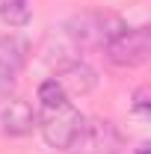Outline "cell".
<instances>
[{
  "label": "cell",
  "mask_w": 151,
  "mask_h": 154,
  "mask_svg": "<svg viewBox=\"0 0 151 154\" xmlns=\"http://www.w3.org/2000/svg\"><path fill=\"white\" fill-rule=\"evenodd\" d=\"M39 128V113L21 98H3L0 101V136L18 139Z\"/></svg>",
  "instance_id": "cell-5"
},
{
  "label": "cell",
  "mask_w": 151,
  "mask_h": 154,
  "mask_svg": "<svg viewBox=\"0 0 151 154\" xmlns=\"http://www.w3.org/2000/svg\"><path fill=\"white\" fill-rule=\"evenodd\" d=\"M36 95H39L42 107H45L48 113H51V110H59V107H65V104H68V95H65V89L59 86L54 77H51V80H45V83H39Z\"/></svg>",
  "instance_id": "cell-9"
},
{
  "label": "cell",
  "mask_w": 151,
  "mask_h": 154,
  "mask_svg": "<svg viewBox=\"0 0 151 154\" xmlns=\"http://www.w3.org/2000/svg\"><path fill=\"white\" fill-rule=\"evenodd\" d=\"M133 113H139L142 119L151 116V92L145 89V86H139V89L133 92Z\"/></svg>",
  "instance_id": "cell-10"
},
{
  "label": "cell",
  "mask_w": 151,
  "mask_h": 154,
  "mask_svg": "<svg viewBox=\"0 0 151 154\" xmlns=\"http://www.w3.org/2000/svg\"><path fill=\"white\" fill-rule=\"evenodd\" d=\"M107 59L119 68H136L142 65L151 54V33L148 27H122L107 45H104Z\"/></svg>",
  "instance_id": "cell-2"
},
{
  "label": "cell",
  "mask_w": 151,
  "mask_h": 154,
  "mask_svg": "<svg viewBox=\"0 0 151 154\" xmlns=\"http://www.w3.org/2000/svg\"><path fill=\"white\" fill-rule=\"evenodd\" d=\"M122 27L125 24L119 18H113V15H104V12H80V15L65 21V36L71 38L77 48H104Z\"/></svg>",
  "instance_id": "cell-1"
},
{
  "label": "cell",
  "mask_w": 151,
  "mask_h": 154,
  "mask_svg": "<svg viewBox=\"0 0 151 154\" xmlns=\"http://www.w3.org/2000/svg\"><path fill=\"white\" fill-rule=\"evenodd\" d=\"M83 122H86V116L77 113V110H71V107L65 104V107L51 110V113L45 116L42 125H39V131H42L45 142H48L51 148H57V151H68V145H71L74 136L80 134Z\"/></svg>",
  "instance_id": "cell-4"
},
{
  "label": "cell",
  "mask_w": 151,
  "mask_h": 154,
  "mask_svg": "<svg viewBox=\"0 0 151 154\" xmlns=\"http://www.w3.org/2000/svg\"><path fill=\"white\" fill-rule=\"evenodd\" d=\"M122 131L107 119H86L74 142L68 145L71 154H119L122 151Z\"/></svg>",
  "instance_id": "cell-3"
},
{
  "label": "cell",
  "mask_w": 151,
  "mask_h": 154,
  "mask_svg": "<svg viewBox=\"0 0 151 154\" xmlns=\"http://www.w3.org/2000/svg\"><path fill=\"white\" fill-rule=\"evenodd\" d=\"M24 57H27V48L18 38L0 36V98H6L9 89L15 86V77L24 65Z\"/></svg>",
  "instance_id": "cell-6"
},
{
  "label": "cell",
  "mask_w": 151,
  "mask_h": 154,
  "mask_svg": "<svg viewBox=\"0 0 151 154\" xmlns=\"http://www.w3.org/2000/svg\"><path fill=\"white\" fill-rule=\"evenodd\" d=\"M148 151H151V148H148V142H142V145H139V148H136L133 154H148Z\"/></svg>",
  "instance_id": "cell-11"
},
{
  "label": "cell",
  "mask_w": 151,
  "mask_h": 154,
  "mask_svg": "<svg viewBox=\"0 0 151 154\" xmlns=\"http://www.w3.org/2000/svg\"><path fill=\"white\" fill-rule=\"evenodd\" d=\"M33 18V0H0V21L9 27H24Z\"/></svg>",
  "instance_id": "cell-8"
},
{
  "label": "cell",
  "mask_w": 151,
  "mask_h": 154,
  "mask_svg": "<svg viewBox=\"0 0 151 154\" xmlns=\"http://www.w3.org/2000/svg\"><path fill=\"white\" fill-rule=\"evenodd\" d=\"M59 86L65 89V95H86L98 86V74L92 65H86L83 59H71L59 68V74L54 77Z\"/></svg>",
  "instance_id": "cell-7"
}]
</instances>
